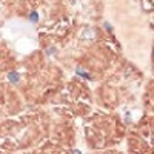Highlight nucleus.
<instances>
[{"instance_id":"2","label":"nucleus","mask_w":154,"mask_h":154,"mask_svg":"<svg viewBox=\"0 0 154 154\" xmlns=\"http://www.w3.org/2000/svg\"><path fill=\"white\" fill-rule=\"evenodd\" d=\"M76 72H77L79 76H82L83 79H91V76H89L88 72H85V71H83L82 68H77V69H76Z\"/></svg>"},{"instance_id":"1","label":"nucleus","mask_w":154,"mask_h":154,"mask_svg":"<svg viewBox=\"0 0 154 154\" xmlns=\"http://www.w3.org/2000/svg\"><path fill=\"white\" fill-rule=\"evenodd\" d=\"M8 79H9V82H11V83H17V82H19V74L13 71V72H9V74H8Z\"/></svg>"},{"instance_id":"3","label":"nucleus","mask_w":154,"mask_h":154,"mask_svg":"<svg viewBox=\"0 0 154 154\" xmlns=\"http://www.w3.org/2000/svg\"><path fill=\"white\" fill-rule=\"evenodd\" d=\"M29 20H31L33 23H37V22H39V14H37L35 11H33V13L29 14Z\"/></svg>"}]
</instances>
